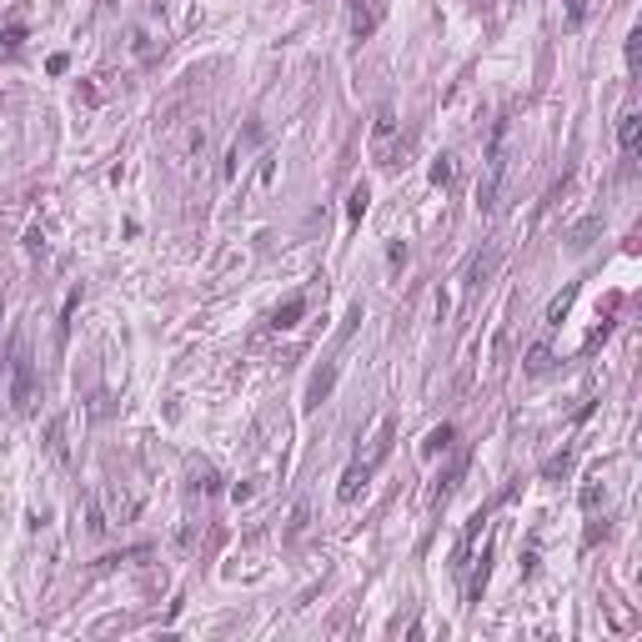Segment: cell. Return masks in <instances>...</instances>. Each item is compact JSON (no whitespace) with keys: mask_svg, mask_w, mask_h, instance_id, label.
<instances>
[{"mask_svg":"<svg viewBox=\"0 0 642 642\" xmlns=\"http://www.w3.org/2000/svg\"><path fill=\"white\" fill-rule=\"evenodd\" d=\"M452 437H456L452 426H437V432H432V437L421 442V452H426V456H437V452H447V447H452Z\"/></svg>","mask_w":642,"mask_h":642,"instance_id":"9","label":"cell"},{"mask_svg":"<svg viewBox=\"0 0 642 642\" xmlns=\"http://www.w3.org/2000/svg\"><path fill=\"white\" fill-rule=\"evenodd\" d=\"M30 402H36V366H30L25 347H15V407L25 412Z\"/></svg>","mask_w":642,"mask_h":642,"instance_id":"2","label":"cell"},{"mask_svg":"<svg viewBox=\"0 0 642 642\" xmlns=\"http://www.w3.org/2000/svg\"><path fill=\"white\" fill-rule=\"evenodd\" d=\"M366 482H372V467H366V462H356V467H347V477H342V487H336V497H342V502H356V492H366Z\"/></svg>","mask_w":642,"mask_h":642,"instance_id":"3","label":"cell"},{"mask_svg":"<svg viewBox=\"0 0 642 642\" xmlns=\"http://www.w3.org/2000/svg\"><path fill=\"white\" fill-rule=\"evenodd\" d=\"M331 382H336V366H326V372H316V377H312V407H316L321 396L331 391Z\"/></svg>","mask_w":642,"mask_h":642,"instance_id":"10","label":"cell"},{"mask_svg":"<svg viewBox=\"0 0 642 642\" xmlns=\"http://www.w3.org/2000/svg\"><path fill=\"white\" fill-rule=\"evenodd\" d=\"M452 176H456V166H452V156H442V161L432 166V181H437V186H447Z\"/></svg>","mask_w":642,"mask_h":642,"instance_id":"14","label":"cell"},{"mask_svg":"<svg viewBox=\"0 0 642 642\" xmlns=\"http://www.w3.org/2000/svg\"><path fill=\"white\" fill-rule=\"evenodd\" d=\"M372 25H377V11L356 0V11H351V30H356V41H366V36H372Z\"/></svg>","mask_w":642,"mask_h":642,"instance_id":"5","label":"cell"},{"mask_svg":"<svg viewBox=\"0 0 642 642\" xmlns=\"http://www.w3.org/2000/svg\"><path fill=\"white\" fill-rule=\"evenodd\" d=\"M567 462H572L567 452H562V456H552V462H547V477H562V472H567Z\"/></svg>","mask_w":642,"mask_h":642,"instance_id":"18","label":"cell"},{"mask_svg":"<svg viewBox=\"0 0 642 642\" xmlns=\"http://www.w3.org/2000/svg\"><path fill=\"white\" fill-rule=\"evenodd\" d=\"M20 41H25V30H20V25L0 30V50H20Z\"/></svg>","mask_w":642,"mask_h":642,"instance_id":"13","label":"cell"},{"mask_svg":"<svg viewBox=\"0 0 642 642\" xmlns=\"http://www.w3.org/2000/svg\"><path fill=\"white\" fill-rule=\"evenodd\" d=\"M572 296H577V286H567L562 296H552V307H547V321H552V326H562V316H567V307H572Z\"/></svg>","mask_w":642,"mask_h":642,"instance_id":"8","label":"cell"},{"mask_svg":"<svg viewBox=\"0 0 642 642\" xmlns=\"http://www.w3.org/2000/svg\"><path fill=\"white\" fill-rule=\"evenodd\" d=\"M301 527H307V502H296V512H291V537H301Z\"/></svg>","mask_w":642,"mask_h":642,"instance_id":"17","label":"cell"},{"mask_svg":"<svg viewBox=\"0 0 642 642\" xmlns=\"http://www.w3.org/2000/svg\"><path fill=\"white\" fill-rule=\"evenodd\" d=\"M502 176H507V120L497 126V136H492V151H487V176H482V186H477V206H482V211H492V206H497Z\"/></svg>","mask_w":642,"mask_h":642,"instance_id":"1","label":"cell"},{"mask_svg":"<svg viewBox=\"0 0 642 642\" xmlns=\"http://www.w3.org/2000/svg\"><path fill=\"white\" fill-rule=\"evenodd\" d=\"M567 20L582 25V20H587V0H567Z\"/></svg>","mask_w":642,"mask_h":642,"instance_id":"15","label":"cell"},{"mask_svg":"<svg viewBox=\"0 0 642 642\" xmlns=\"http://www.w3.org/2000/svg\"><path fill=\"white\" fill-rule=\"evenodd\" d=\"M637 131H642V116H637V111H627V116L617 120V146L627 151V156L637 151Z\"/></svg>","mask_w":642,"mask_h":642,"instance_id":"4","label":"cell"},{"mask_svg":"<svg viewBox=\"0 0 642 642\" xmlns=\"http://www.w3.org/2000/svg\"><path fill=\"white\" fill-rule=\"evenodd\" d=\"M366 201H372V191L356 186V191H351V201H347V216H351V221H361V216H366Z\"/></svg>","mask_w":642,"mask_h":642,"instance_id":"11","label":"cell"},{"mask_svg":"<svg viewBox=\"0 0 642 642\" xmlns=\"http://www.w3.org/2000/svg\"><path fill=\"white\" fill-rule=\"evenodd\" d=\"M301 312H307V296H291L286 307H277V326L286 331V326H296L301 321Z\"/></svg>","mask_w":642,"mask_h":642,"instance_id":"6","label":"cell"},{"mask_svg":"<svg viewBox=\"0 0 642 642\" xmlns=\"http://www.w3.org/2000/svg\"><path fill=\"white\" fill-rule=\"evenodd\" d=\"M527 372H547V347H532V356H527Z\"/></svg>","mask_w":642,"mask_h":642,"instance_id":"16","label":"cell"},{"mask_svg":"<svg viewBox=\"0 0 642 642\" xmlns=\"http://www.w3.org/2000/svg\"><path fill=\"white\" fill-rule=\"evenodd\" d=\"M391 131H396V116H391V106H382V111H377V146H386Z\"/></svg>","mask_w":642,"mask_h":642,"instance_id":"12","label":"cell"},{"mask_svg":"<svg viewBox=\"0 0 642 642\" xmlns=\"http://www.w3.org/2000/svg\"><path fill=\"white\" fill-rule=\"evenodd\" d=\"M597 231H602V216H592V221H582V226H577V231H572V246H577V251H587Z\"/></svg>","mask_w":642,"mask_h":642,"instance_id":"7","label":"cell"}]
</instances>
